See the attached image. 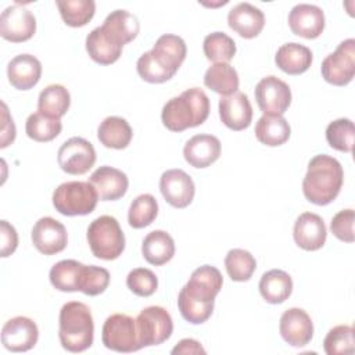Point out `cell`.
<instances>
[{
  "label": "cell",
  "instance_id": "1",
  "mask_svg": "<svg viewBox=\"0 0 355 355\" xmlns=\"http://www.w3.org/2000/svg\"><path fill=\"white\" fill-rule=\"evenodd\" d=\"M222 284V273L215 266L202 265L193 270L178 295V306L183 319L193 324L207 322L212 315L215 297Z\"/></svg>",
  "mask_w": 355,
  "mask_h": 355
},
{
  "label": "cell",
  "instance_id": "2",
  "mask_svg": "<svg viewBox=\"0 0 355 355\" xmlns=\"http://www.w3.org/2000/svg\"><path fill=\"white\" fill-rule=\"evenodd\" d=\"M344 182L341 164L327 155L318 154L309 164L302 180L305 198L315 205H327L337 198Z\"/></svg>",
  "mask_w": 355,
  "mask_h": 355
},
{
  "label": "cell",
  "instance_id": "3",
  "mask_svg": "<svg viewBox=\"0 0 355 355\" xmlns=\"http://www.w3.org/2000/svg\"><path fill=\"white\" fill-rule=\"evenodd\" d=\"M209 98L200 87H191L165 103L161 112L162 123L171 132H183L202 125L209 115Z\"/></svg>",
  "mask_w": 355,
  "mask_h": 355
},
{
  "label": "cell",
  "instance_id": "4",
  "mask_svg": "<svg viewBox=\"0 0 355 355\" xmlns=\"http://www.w3.org/2000/svg\"><path fill=\"white\" fill-rule=\"evenodd\" d=\"M58 338L64 349L83 352L92 347L94 323L90 308L79 301L62 305L58 316Z\"/></svg>",
  "mask_w": 355,
  "mask_h": 355
},
{
  "label": "cell",
  "instance_id": "5",
  "mask_svg": "<svg viewBox=\"0 0 355 355\" xmlns=\"http://www.w3.org/2000/svg\"><path fill=\"white\" fill-rule=\"evenodd\" d=\"M86 237L93 255L104 261L116 259L125 250V234L111 215L96 218L89 225Z\"/></svg>",
  "mask_w": 355,
  "mask_h": 355
},
{
  "label": "cell",
  "instance_id": "6",
  "mask_svg": "<svg viewBox=\"0 0 355 355\" xmlns=\"http://www.w3.org/2000/svg\"><path fill=\"white\" fill-rule=\"evenodd\" d=\"M98 194L90 182H65L53 193V205L55 211L65 216H82L94 211Z\"/></svg>",
  "mask_w": 355,
  "mask_h": 355
},
{
  "label": "cell",
  "instance_id": "7",
  "mask_svg": "<svg viewBox=\"0 0 355 355\" xmlns=\"http://www.w3.org/2000/svg\"><path fill=\"white\" fill-rule=\"evenodd\" d=\"M136 327L140 347L159 345L166 341L173 331V322L169 312L158 305H151L140 311L136 318Z\"/></svg>",
  "mask_w": 355,
  "mask_h": 355
},
{
  "label": "cell",
  "instance_id": "8",
  "mask_svg": "<svg viewBox=\"0 0 355 355\" xmlns=\"http://www.w3.org/2000/svg\"><path fill=\"white\" fill-rule=\"evenodd\" d=\"M101 340L105 348L116 352L126 354L141 348L137 336L136 319L125 313H114L105 319Z\"/></svg>",
  "mask_w": 355,
  "mask_h": 355
},
{
  "label": "cell",
  "instance_id": "9",
  "mask_svg": "<svg viewBox=\"0 0 355 355\" xmlns=\"http://www.w3.org/2000/svg\"><path fill=\"white\" fill-rule=\"evenodd\" d=\"M323 79L334 86L348 85L355 75V39L343 40L337 49L322 61Z\"/></svg>",
  "mask_w": 355,
  "mask_h": 355
},
{
  "label": "cell",
  "instance_id": "10",
  "mask_svg": "<svg viewBox=\"0 0 355 355\" xmlns=\"http://www.w3.org/2000/svg\"><path fill=\"white\" fill-rule=\"evenodd\" d=\"M255 100L259 110L269 115H283L291 104L290 86L275 75L262 78L255 86Z\"/></svg>",
  "mask_w": 355,
  "mask_h": 355
},
{
  "label": "cell",
  "instance_id": "11",
  "mask_svg": "<svg viewBox=\"0 0 355 355\" xmlns=\"http://www.w3.org/2000/svg\"><path fill=\"white\" fill-rule=\"evenodd\" d=\"M60 168L69 175H83L96 162L93 144L83 137H71L61 144L57 153Z\"/></svg>",
  "mask_w": 355,
  "mask_h": 355
},
{
  "label": "cell",
  "instance_id": "12",
  "mask_svg": "<svg viewBox=\"0 0 355 355\" xmlns=\"http://www.w3.org/2000/svg\"><path fill=\"white\" fill-rule=\"evenodd\" d=\"M36 32V18L28 8L12 4L0 15V36L11 43L29 40Z\"/></svg>",
  "mask_w": 355,
  "mask_h": 355
},
{
  "label": "cell",
  "instance_id": "13",
  "mask_svg": "<svg viewBox=\"0 0 355 355\" xmlns=\"http://www.w3.org/2000/svg\"><path fill=\"white\" fill-rule=\"evenodd\" d=\"M31 239L35 248L44 255L58 254L68 244L65 226L51 216H43L33 225Z\"/></svg>",
  "mask_w": 355,
  "mask_h": 355
},
{
  "label": "cell",
  "instance_id": "14",
  "mask_svg": "<svg viewBox=\"0 0 355 355\" xmlns=\"http://www.w3.org/2000/svg\"><path fill=\"white\" fill-rule=\"evenodd\" d=\"M159 190L165 201L179 209L190 205L196 194L194 182L183 169L165 171L159 178Z\"/></svg>",
  "mask_w": 355,
  "mask_h": 355
},
{
  "label": "cell",
  "instance_id": "15",
  "mask_svg": "<svg viewBox=\"0 0 355 355\" xmlns=\"http://www.w3.org/2000/svg\"><path fill=\"white\" fill-rule=\"evenodd\" d=\"M39 338L36 323L26 316L8 319L1 329V343L11 352H25L33 348Z\"/></svg>",
  "mask_w": 355,
  "mask_h": 355
},
{
  "label": "cell",
  "instance_id": "16",
  "mask_svg": "<svg viewBox=\"0 0 355 355\" xmlns=\"http://www.w3.org/2000/svg\"><path fill=\"white\" fill-rule=\"evenodd\" d=\"M279 331L288 345L305 347L313 337V323L304 309L288 308L280 316Z\"/></svg>",
  "mask_w": 355,
  "mask_h": 355
},
{
  "label": "cell",
  "instance_id": "17",
  "mask_svg": "<svg viewBox=\"0 0 355 355\" xmlns=\"http://www.w3.org/2000/svg\"><path fill=\"white\" fill-rule=\"evenodd\" d=\"M288 26L297 36L316 39L324 29V12L315 4L300 3L288 14Z\"/></svg>",
  "mask_w": 355,
  "mask_h": 355
},
{
  "label": "cell",
  "instance_id": "18",
  "mask_svg": "<svg viewBox=\"0 0 355 355\" xmlns=\"http://www.w3.org/2000/svg\"><path fill=\"white\" fill-rule=\"evenodd\" d=\"M219 118L232 130L247 129L252 121V107L248 96L241 92L222 96L219 100Z\"/></svg>",
  "mask_w": 355,
  "mask_h": 355
},
{
  "label": "cell",
  "instance_id": "19",
  "mask_svg": "<svg viewBox=\"0 0 355 355\" xmlns=\"http://www.w3.org/2000/svg\"><path fill=\"white\" fill-rule=\"evenodd\" d=\"M293 237L295 244L305 251L322 248L327 237V229L322 216L313 212L301 214L294 223Z\"/></svg>",
  "mask_w": 355,
  "mask_h": 355
},
{
  "label": "cell",
  "instance_id": "20",
  "mask_svg": "<svg viewBox=\"0 0 355 355\" xmlns=\"http://www.w3.org/2000/svg\"><path fill=\"white\" fill-rule=\"evenodd\" d=\"M89 182L97 190L98 198L103 201H115L123 197L129 187L128 176L114 166L103 165L97 168L89 178Z\"/></svg>",
  "mask_w": 355,
  "mask_h": 355
},
{
  "label": "cell",
  "instance_id": "21",
  "mask_svg": "<svg viewBox=\"0 0 355 355\" xmlns=\"http://www.w3.org/2000/svg\"><path fill=\"white\" fill-rule=\"evenodd\" d=\"M220 141L214 135H196L183 147V157L193 168H207L220 155Z\"/></svg>",
  "mask_w": 355,
  "mask_h": 355
},
{
  "label": "cell",
  "instance_id": "22",
  "mask_svg": "<svg viewBox=\"0 0 355 355\" xmlns=\"http://www.w3.org/2000/svg\"><path fill=\"white\" fill-rule=\"evenodd\" d=\"M227 24L230 29L241 37L252 39L262 32L265 26V15L258 7L250 3H239L229 11Z\"/></svg>",
  "mask_w": 355,
  "mask_h": 355
},
{
  "label": "cell",
  "instance_id": "23",
  "mask_svg": "<svg viewBox=\"0 0 355 355\" xmlns=\"http://www.w3.org/2000/svg\"><path fill=\"white\" fill-rule=\"evenodd\" d=\"M7 76L15 89L29 90L40 80L42 64L32 54H18L8 62Z\"/></svg>",
  "mask_w": 355,
  "mask_h": 355
},
{
  "label": "cell",
  "instance_id": "24",
  "mask_svg": "<svg viewBox=\"0 0 355 355\" xmlns=\"http://www.w3.org/2000/svg\"><path fill=\"white\" fill-rule=\"evenodd\" d=\"M313 54L309 47L290 42L282 44L275 55V62L283 72L288 75H300L308 71L312 64Z\"/></svg>",
  "mask_w": 355,
  "mask_h": 355
},
{
  "label": "cell",
  "instance_id": "25",
  "mask_svg": "<svg viewBox=\"0 0 355 355\" xmlns=\"http://www.w3.org/2000/svg\"><path fill=\"white\" fill-rule=\"evenodd\" d=\"M100 26L114 42L116 40L122 47L136 39L140 31L139 19L126 10H115L110 12Z\"/></svg>",
  "mask_w": 355,
  "mask_h": 355
},
{
  "label": "cell",
  "instance_id": "26",
  "mask_svg": "<svg viewBox=\"0 0 355 355\" xmlns=\"http://www.w3.org/2000/svg\"><path fill=\"white\" fill-rule=\"evenodd\" d=\"M151 53L168 71L176 73L186 58L187 47L180 36L165 33L157 39Z\"/></svg>",
  "mask_w": 355,
  "mask_h": 355
},
{
  "label": "cell",
  "instance_id": "27",
  "mask_svg": "<svg viewBox=\"0 0 355 355\" xmlns=\"http://www.w3.org/2000/svg\"><path fill=\"white\" fill-rule=\"evenodd\" d=\"M85 44L89 57L100 65H110L118 61L123 49L121 44L114 42L101 26L94 28L87 35Z\"/></svg>",
  "mask_w": 355,
  "mask_h": 355
},
{
  "label": "cell",
  "instance_id": "28",
  "mask_svg": "<svg viewBox=\"0 0 355 355\" xmlns=\"http://www.w3.org/2000/svg\"><path fill=\"white\" fill-rule=\"evenodd\" d=\"M141 254L151 265H165L175 255V241L165 230H153L141 243Z\"/></svg>",
  "mask_w": 355,
  "mask_h": 355
},
{
  "label": "cell",
  "instance_id": "29",
  "mask_svg": "<svg viewBox=\"0 0 355 355\" xmlns=\"http://www.w3.org/2000/svg\"><path fill=\"white\" fill-rule=\"evenodd\" d=\"M262 298L269 304H282L293 293L291 276L282 269H270L261 276L258 284Z\"/></svg>",
  "mask_w": 355,
  "mask_h": 355
},
{
  "label": "cell",
  "instance_id": "30",
  "mask_svg": "<svg viewBox=\"0 0 355 355\" xmlns=\"http://www.w3.org/2000/svg\"><path fill=\"white\" fill-rule=\"evenodd\" d=\"M291 135V128L283 115L263 114L255 125V137L268 147L284 144Z\"/></svg>",
  "mask_w": 355,
  "mask_h": 355
},
{
  "label": "cell",
  "instance_id": "31",
  "mask_svg": "<svg viewBox=\"0 0 355 355\" xmlns=\"http://www.w3.org/2000/svg\"><path fill=\"white\" fill-rule=\"evenodd\" d=\"M100 143L107 148H126L133 137V130L129 122L121 116H107L97 129Z\"/></svg>",
  "mask_w": 355,
  "mask_h": 355
},
{
  "label": "cell",
  "instance_id": "32",
  "mask_svg": "<svg viewBox=\"0 0 355 355\" xmlns=\"http://www.w3.org/2000/svg\"><path fill=\"white\" fill-rule=\"evenodd\" d=\"M239 83V73L229 62L212 64L204 75V85L222 96L236 93Z\"/></svg>",
  "mask_w": 355,
  "mask_h": 355
},
{
  "label": "cell",
  "instance_id": "33",
  "mask_svg": "<svg viewBox=\"0 0 355 355\" xmlns=\"http://www.w3.org/2000/svg\"><path fill=\"white\" fill-rule=\"evenodd\" d=\"M71 105V96L65 86L62 85H49L44 87L37 100V111L53 116L60 118L67 114Z\"/></svg>",
  "mask_w": 355,
  "mask_h": 355
},
{
  "label": "cell",
  "instance_id": "34",
  "mask_svg": "<svg viewBox=\"0 0 355 355\" xmlns=\"http://www.w3.org/2000/svg\"><path fill=\"white\" fill-rule=\"evenodd\" d=\"M62 129V123L60 118L49 116L40 111L33 112L28 116L25 123V132L29 139L46 143L55 139Z\"/></svg>",
  "mask_w": 355,
  "mask_h": 355
},
{
  "label": "cell",
  "instance_id": "35",
  "mask_svg": "<svg viewBox=\"0 0 355 355\" xmlns=\"http://www.w3.org/2000/svg\"><path fill=\"white\" fill-rule=\"evenodd\" d=\"M83 263L75 259H62L53 265L49 273V279L51 286L64 293L78 291V279L79 272Z\"/></svg>",
  "mask_w": 355,
  "mask_h": 355
},
{
  "label": "cell",
  "instance_id": "36",
  "mask_svg": "<svg viewBox=\"0 0 355 355\" xmlns=\"http://www.w3.org/2000/svg\"><path fill=\"white\" fill-rule=\"evenodd\" d=\"M62 21L72 28L85 26L96 12L93 0H64L55 3Z\"/></svg>",
  "mask_w": 355,
  "mask_h": 355
},
{
  "label": "cell",
  "instance_id": "37",
  "mask_svg": "<svg viewBox=\"0 0 355 355\" xmlns=\"http://www.w3.org/2000/svg\"><path fill=\"white\" fill-rule=\"evenodd\" d=\"M225 268L233 282H247L257 269V261L250 251L233 248L225 257Z\"/></svg>",
  "mask_w": 355,
  "mask_h": 355
},
{
  "label": "cell",
  "instance_id": "38",
  "mask_svg": "<svg viewBox=\"0 0 355 355\" xmlns=\"http://www.w3.org/2000/svg\"><path fill=\"white\" fill-rule=\"evenodd\" d=\"M158 215V202L153 194L137 196L128 212V222L133 229H143L151 225Z\"/></svg>",
  "mask_w": 355,
  "mask_h": 355
},
{
  "label": "cell",
  "instance_id": "39",
  "mask_svg": "<svg viewBox=\"0 0 355 355\" xmlns=\"http://www.w3.org/2000/svg\"><path fill=\"white\" fill-rule=\"evenodd\" d=\"M202 50L212 62H229L236 54L234 40L225 32H212L204 37Z\"/></svg>",
  "mask_w": 355,
  "mask_h": 355
},
{
  "label": "cell",
  "instance_id": "40",
  "mask_svg": "<svg viewBox=\"0 0 355 355\" xmlns=\"http://www.w3.org/2000/svg\"><path fill=\"white\" fill-rule=\"evenodd\" d=\"M110 284V272L96 265H82L78 279V291L94 297L103 294Z\"/></svg>",
  "mask_w": 355,
  "mask_h": 355
},
{
  "label": "cell",
  "instance_id": "41",
  "mask_svg": "<svg viewBox=\"0 0 355 355\" xmlns=\"http://www.w3.org/2000/svg\"><path fill=\"white\" fill-rule=\"evenodd\" d=\"M354 137V122L348 118H338L331 121L326 128V140L329 146L337 151L352 153Z\"/></svg>",
  "mask_w": 355,
  "mask_h": 355
},
{
  "label": "cell",
  "instance_id": "42",
  "mask_svg": "<svg viewBox=\"0 0 355 355\" xmlns=\"http://www.w3.org/2000/svg\"><path fill=\"white\" fill-rule=\"evenodd\" d=\"M323 348L327 355L352 354L355 349L352 326L338 324L330 329L323 340Z\"/></svg>",
  "mask_w": 355,
  "mask_h": 355
},
{
  "label": "cell",
  "instance_id": "43",
  "mask_svg": "<svg viewBox=\"0 0 355 355\" xmlns=\"http://www.w3.org/2000/svg\"><path fill=\"white\" fill-rule=\"evenodd\" d=\"M136 69L139 76L148 82V83H164L166 80H169L171 78H173L175 73H172L171 71H168L155 57L154 54L150 51H146L144 54H141L137 60L136 64Z\"/></svg>",
  "mask_w": 355,
  "mask_h": 355
},
{
  "label": "cell",
  "instance_id": "44",
  "mask_svg": "<svg viewBox=\"0 0 355 355\" xmlns=\"http://www.w3.org/2000/svg\"><path fill=\"white\" fill-rule=\"evenodd\" d=\"M128 288L139 297H150L158 287L155 273L147 268H136L129 272L126 277Z\"/></svg>",
  "mask_w": 355,
  "mask_h": 355
},
{
  "label": "cell",
  "instance_id": "45",
  "mask_svg": "<svg viewBox=\"0 0 355 355\" xmlns=\"http://www.w3.org/2000/svg\"><path fill=\"white\" fill-rule=\"evenodd\" d=\"M354 219H355V212L351 208L337 212L330 222L331 233L344 243H354L355 240Z\"/></svg>",
  "mask_w": 355,
  "mask_h": 355
},
{
  "label": "cell",
  "instance_id": "46",
  "mask_svg": "<svg viewBox=\"0 0 355 355\" xmlns=\"http://www.w3.org/2000/svg\"><path fill=\"white\" fill-rule=\"evenodd\" d=\"M0 237H1V248L0 255L3 258L10 257L18 247V233L12 225L7 220H0Z\"/></svg>",
  "mask_w": 355,
  "mask_h": 355
},
{
  "label": "cell",
  "instance_id": "47",
  "mask_svg": "<svg viewBox=\"0 0 355 355\" xmlns=\"http://www.w3.org/2000/svg\"><path fill=\"white\" fill-rule=\"evenodd\" d=\"M3 107V126H1V144L0 147L4 148L15 140V125L12 118L8 114L6 103H1Z\"/></svg>",
  "mask_w": 355,
  "mask_h": 355
},
{
  "label": "cell",
  "instance_id": "48",
  "mask_svg": "<svg viewBox=\"0 0 355 355\" xmlns=\"http://www.w3.org/2000/svg\"><path fill=\"white\" fill-rule=\"evenodd\" d=\"M173 355L176 354H205L202 345L194 338H183L180 340L171 351Z\"/></svg>",
  "mask_w": 355,
  "mask_h": 355
}]
</instances>
